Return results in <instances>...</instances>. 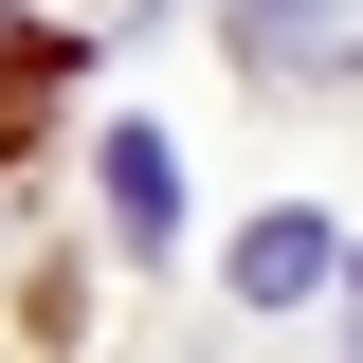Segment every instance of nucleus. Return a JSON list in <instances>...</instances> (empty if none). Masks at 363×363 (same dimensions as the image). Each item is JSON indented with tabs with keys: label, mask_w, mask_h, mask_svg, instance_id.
Instances as JSON below:
<instances>
[{
	"label": "nucleus",
	"mask_w": 363,
	"mask_h": 363,
	"mask_svg": "<svg viewBox=\"0 0 363 363\" xmlns=\"http://www.w3.org/2000/svg\"><path fill=\"white\" fill-rule=\"evenodd\" d=\"M255 73H363V0H236Z\"/></svg>",
	"instance_id": "obj_1"
},
{
	"label": "nucleus",
	"mask_w": 363,
	"mask_h": 363,
	"mask_svg": "<svg viewBox=\"0 0 363 363\" xmlns=\"http://www.w3.org/2000/svg\"><path fill=\"white\" fill-rule=\"evenodd\" d=\"M327 255H345V236H327L309 200H272V218L236 236V291H255V309H291V291H327Z\"/></svg>",
	"instance_id": "obj_2"
},
{
	"label": "nucleus",
	"mask_w": 363,
	"mask_h": 363,
	"mask_svg": "<svg viewBox=\"0 0 363 363\" xmlns=\"http://www.w3.org/2000/svg\"><path fill=\"white\" fill-rule=\"evenodd\" d=\"M109 218H128L145 255H164V236H182V164H164V145H145V128H109Z\"/></svg>",
	"instance_id": "obj_3"
}]
</instances>
